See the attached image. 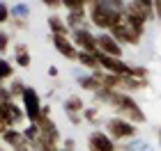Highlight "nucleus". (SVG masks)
Segmentation results:
<instances>
[{"mask_svg":"<svg viewBox=\"0 0 161 151\" xmlns=\"http://www.w3.org/2000/svg\"><path fill=\"white\" fill-rule=\"evenodd\" d=\"M124 12H127V3H120V0H87L90 23L101 32H111L115 25H120Z\"/></svg>","mask_w":161,"mask_h":151,"instance_id":"1","label":"nucleus"},{"mask_svg":"<svg viewBox=\"0 0 161 151\" xmlns=\"http://www.w3.org/2000/svg\"><path fill=\"white\" fill-rule=\"evenodd\" d=\"M94 96H97L101 103L111 105L118 117L131 121V124L141 126V124H145V121H147V117H145V112H143V108L138 105L134 98H131V94H124V92H115V89L101 87Z\"/></svg>","mask_w":161,"mask_h":151,"instance_id":"2","label":"nucleus"},{"mask_svg":"<svg viewBox=\"0 0 161 151\" xmlns=\"http://www.w3.org/2000/svg\"><path fill=\"white\" fill-rule=\"evenodd\" d=\"M106 133L115 142H129V140L138 138V126L122 117H111V119H106Z\"/></svg>","mask_w":161,"mask_h":151,"instance_id":"3","label":"nucleus"},{"mask_svg":"<svg viewBox=\"0 0 161 151\" xmlns=\"http://www.w3.org/2000/svg\"><path fill=\"white\" fill-rule=\"evenodd\" d=\"M21 108L25 110V119L30 121V124H37L44 105H42V98H39V94H37L35 87H25L23 96H21Z\"/></svg>","mask_w":161,"mask_h":151,"instance_id":"4","label":"nucleus"},{"mask_svg":"<svg viewBox=\"0 0 161 151\" xmlns=\"http://www.w3.org/2000/svg\"><path fill=\"white\" fill-rule=\"evenodd\" d=\"M71 41L78 50L83 53H99V41H97V34H94L90 28H80V30L71 32Z\"/></svg>","mask_w":161,"mask_h":151,"instance_id":"5","label":"nucleus"},{"mask_svg":"<svg viewBox=\"0 0 161 151\" xmlns=\"http://www.w3.org/2000/svg\"><path fill=\"white\" fill-rule=\"evenodd\" d=\"M127 14L141 18L143 23H150L154 21V0H134V3H127Z\"/></svg>","mask_w":161,"mask_h":151,"instance_id":"6","label":"nucleus"},{"mask_svg":"<svg viewBox=\"0 0 161 151\" xmlns=\"http://www.w3.org/2000/svg\"><path fill=\"white\" fill-rule=\"evenodd\" d=\"M0 114H3V124L7 128H16L19 124L25 121V110L16 101H12V103H7V105H0Z\"/></svg>","mask_w":161,"mask_h":151,"instance_id":"7","label":"nucleus"},{"mask_svg":"<svg viewBox=\"0 0 161 151\" xmlns=\"http://www.w3.org/2000/svg\"><path fill=\"white\" fill-rule=\"evenodd\" d=\"M99 64L104 73H113V76H129V69H131L129 62L120 60V57L104 55V53H99Z\"/></svg>","mask_w":161,"mask_h":151,"instance_id":"8","label":"nucleus"},{"mask_svg":"<svg viewBox=\"0 0 161 151\" xmlns=\"http://www.w3.org/2000/svg\"><path fill=\"white\" fill-rule=\"evenodd\" d=\"M87 149L90 151H118V144L106 131H92L87 135Z\"/></svg>","mask_w":161,"mask_h":151,"instance_id":"9","label":"nucleus"},{"mask_svg":"<svg viewBox=\"0 0 161 151\" xmlns=\"http://www.w3.org/2000/svg\"><path fill=\"white\" fill-rule=\"evenodd\" d=\"M51 41H53V48L60 53L62 57H67V60L76 62V55H78V48L74 46V41L71 37H64V34H51Z\"/></svg>","mask_w":161,"mask_h":151,"instance_id":"10","label":"nucleus"},{"mask_svg":"<svg viewBox=\"0 0 161 151\" xmlns=\"http://www.w3.org/2000/svg\"><path fill=\"white\" fill-rule=\"evenodd\" d=\"M97 41H99V53L111 55V57H120L122 60V46L118 44V39H115L111 32H99Z\"/></svg>","mask_w":161,"mask_h":151,"instance_id":"11","label":"nucleus"},{"mask_svg":"<svg viewBox=\"0 0 161 151\" xmlns=\"http://www.w3.org/2000/svg\"><path fill=\"white\" fill-rule=\"evenodd\" d=\"M111 34L115 39H118V44L122 46V44H131V46H138L141 44V37H138V34L131 30V28L124 23V18H122V23L120 25H115L113 30H111Z\"/></svg>","mask_w":161,"mask_h":151,"instance_id":"12","label":"nucleus"},{"mask_svg":"<svg viewBox=\"0 0 161 151\" xmlns=\"http://www.w3.org/2000/svg\"><path fill=\"white\" fill-rule=\"evenodd\" d=\"M3 144H7L12 151H19V149H28V140L23 138V131H19V128H5L3 133Z\"/></svg>","mask_w":161,"mask_h":151,"instance_id":"13","label":"nucleus"},{"mask_svg":"<svg viewBox=\"0 0 161 151\" xmlns=\"http://www.w3.org/2000/svg\"><path fill=\"white\" fill-rule=\"evenodd\" d=\"M76 62L80 67H85L90 73H104V71H101V64H99V53H83V50H78Z\"/></svg>","mask_w":161,"mask_h":151,"instance_id":"14","label":"nucleus"},{"mask_svg":"<svg viewBox=\"0 0 161 151\" xmlns=\"http://www.w3.org/2000/svg\"><path fill=\"white\" fill-rule=\"evenodd\" d=\"M101 76H104V73H83V76H76V83H78L85 92H94V94H97V92L104 87Z\"/></svg>","mask_w":161,"mask_h":151,"instance_id":"15","label":"nucleus"},{"mask_svg":"<svg viewBox=\"0 0 161 151\" xmlns=\"http://www.w3.org/2000/svg\"><path fill=\"white\" fill-rule=\"evenodd\" d=\"M87 9H78V12H67V16H64V23L71 32L74 30H80V28H87Z\"/></svg>","mask_w":161,"mask_h":151,"instance_id":"16","label":"nucleus"},{"mask_svg":"<svg viewBox=\"0 0 161 151\" xmlns=\"http://www.w3.org/2000/svg\"><path fill=\"white\" fill-rule=\"evenodd\" d=\"M150 80H138V78H131V76H122V89L124 94H134V92H141V89H147Z\"/></svg>","mask_w":161,"mask_h":151,"instance_id":"17","label":"nucleus"},{"mask_svg":"<svg viewBox=\"0 0 161 151\" xmlns=\"http://www.w3.org/2000/svg\"><path fill=\"white\" fill-rule=\"evenodd\" d=\"M14 62H16L21 69H28V67H30L32 57H30V50H28L25 44H16V46H14Z\"/></svg>","mask_w":161,"mask_h":151,"instance_id":"18","label":"nucleus"},{"mask_svg":"<svg viewBox=\"0 0 161 151\" xmlns=\"http://www.w3.org/2000/svg\"><path fill=\"white\" fill-rule=\"evenodd\" d=\"M48 30H51V34H64V37H69V32H71L67 28V23H64V18L58 16V14L48 16Z\"/></svg>","mask_w":161,"mask_h":151,"instance_id":"19","label":"nucleus"},{"mask_svg":"<svg viewBox=\"0 0 161 151\" xmlns=\"http://www.w3.org/2000/svg\"><path fill=\"white\" fill-rule=\"evenodd\" d=\"M62 108H64V112H67V114H83L85 103H83V98H80V96L71 94V96L64 98V105Z\"/></svg>","mask_w":161,"mask_h":151,"instance_id":"20","label":"nucleus"},{"mask_svg":"<svg viewBox=\"0 0 161 151\" xmlns=\"http://www.w3.org/2000/svg\"><path fill=\"white\" fill-rule=\"evenodd\" d=\"M9 12H12L14 21H28V16H30V5L28 3H16V5L9 7Z\"/></svg>","mask_w":161,"mask_h":151,"instance_id":"21","label":"nucleus"},{"mask_svg":"<svg viewBox=\"0 0 161 151\" xmlns=\"http://www.w3.org/2000/svg\"><path fill=\"white\" fill-rule=\"evenodd\" d=\"M124 23H127V25L131 28V30H134V32L138 34V37L143 39V34H145V28H147V23H143L141 18L131 16V14H127V12H124Z\"/></svg>","mask_w":161,"mask_h":151,"instance_id":"22","label":"nucleus"},{"mask_svg":"<svg viewBox=\"0 0 161 151\" xmlns=\"http://www.w3.org/2000/svg\"><path fill=\"white\" fill-rule=\"evenodd\" d=\"M14 78V67H12V62H7L5 57H0V83H7V80H12Z\"/></svg>","mask_w":161,"mask_h":151,"instance_id":"23","label":"nucleus"},{"mask_svg":"<svg viewBox=\"0 0 161 151\" xmlns=\"http://www.w3.org/2000/svg\"><path fill=\"white\" fill-rule=\"evenodd\" d=\"M23 138L28 140V144H35V142L39 140V126L37 124H28L23 128Z\"/></svg>","mask_w":161,"mask_h":151,"instance_id":"24","label":"nucleus"},{"mask_svg":"<svg viewBox=\"0 0 161 151\" xmlns=\"http://www.w3.org/2000/svg\"><path fill=\"white\" fill-rule=\"evenodd\" d=\"M124 151H152V147H150L145 140L134 138V140H129V144H127V149H124Z\"/></svg>","mask_w":161,"mask_h":151,"instance_id":"25","label":"nucleus"},{"mask_svg":"<svg viewBox=\"0 0 161 151\" xmlns=\"http://www.w3.org/2000/svg\"><path fill=\"white\" fill-rule=\"evenodd\" d=\"M129 76H131V78H138V80H147V78H150V71L145 69V67H141V64H131Z\"/></svg>","mask_w":161,"mask_h":151,"instance_id":"26","label":"nucleus"},{"mask_svg":"<svg viewBox=\"0 0 161 151\" xmlns=\"http://www.w3.org/2000/svg\"><path fill=\"white\" fill-rule=\"evenodd\" d=\"M7 87H9V92H12V98L16 101V98H21V96H23V92H25V87H28V85H23L21 80H12L9 85H7Z\"/></svg>","mask_w":161,"mask_h":151,"instance_id":"27","label":"nucleus"},{"mask_svg":"<svg viewBox=\"0 0 161 151\" xmlns=\"http://www.w3.org/2000/svg\"><path fill=\"white\" fill-rule=\"evenodd\" d=\"M62 7H67V12L87 9V0H62Z\"/></svg>","mask_w":161,"mask_h":151,"instance_id":"28","label":"nucleus"},{"mask_svg":"<svg viewBox=\"0 0 161 151\" xmlns=\"http://www.w3.org/2000/svg\"><path fill=\"white\" fill-rule=\"evenodd\" d=\"M9 7H12V5L0 3V25H5V23H9V21H12V12H9Z\"/></svg>","mask_w":161,"mask_h":151,"instance_id":"29","label":"nucleus"},{"mask_svg":"<svg viewBox=\"0 0 161 151\" xmlns=\"http://www.w3.org/2000/svg\"><path fill=\"white\" fill-rule=\"evenodd\" d=\"M12 92H9V87L7 85H3L0 83V105H7V103H12Z\"/></svg>","mask_w":161,"mask_h":151,"instance_id":"30","label":"nucleus"},{"mask_svg":"<svg viewBox=\"0 0 161 151\" xmlns=\"http://www.w3.org/2000/svg\"><path fill=\"white\" fill-rule=\"evenodd\" d=\"M97 114H99L97 108H85V110H83V121H87V124H94V121L99 119Z\"/></svg>","mask_w":161,"mask_h":151,"instance_id":"31","label":"nucleus"},{"mask_svg":"<svg viewBox=\"0 0 161 151\" xmlns=\"http://www.w3.org/2000/svg\"><path fill=\"white\" fill-rule=\"evenodd\" d=\"M7 50H9V34L5 30H0V57H5Z\"/></svg>","mask_w":161,"mask_h":151,"instance_id":"32","label":"nucleus"},{"mask_svg":"<svg viewBox=\"0 0 161 151\" xmlns=\"http://www.w3.org/2000/svg\"><path fill=\"white\" fill-rule=\"evenodd\" d=\"M42 5L48 7V9H58V7H62V0H44Z\"/></svg>","mask_w":161,"mask_h":151,"instance_id":"33","label":"nucleus"},{"mask_svg":"<svg viewBox=\"0 0 161 151\" xmlns=\"http://www.w3.org/2000/svg\"><path fill=\"white\" fill-rule=\"evenodd\" d=\"M67 119H69V124H71V126L83 124V114H67Z\"/></svg>","mask_w":161,"mask_h":151,"instance_id":"34","label":"nucleus"},{"mask_svg":"<svg viewBox=\"0 0 161 151\" xmlns=\"http://www.w3.org/2000/svg\"><path fill=\"white\" fill-rule=\"evenodd\" d=\"M154 16H157L159 23H161V0H154Z\"/></svg>","mask_w":161,"mask_h":151,"instance_id":"35","label":"nucleus"},{"mask_svg":"<svg viewBox=\"0 0 161 151\" xmlns=\"http://www.w3.org/2000/svg\"><path fill=\"white\" fill-rule=\"evenodd\" d=\"M12 23H14L16 30H25V28H28V21H14V18H12Z\"/></svg>","mask_w":161,"mask_h":151,"instance_id":"36","label":"nucleus"},{"mask_svg":"<svg viewBox=\"0 0 161 151\" xmlns=\"http://www.w3.org/2000/svg\"><path fill=\"white\" fill-rule=\"evenodd\" d=\"M62 149H64V151H74V140H64Z\"/></svg>","mask_w":161,"mask_h":151,"instance_id":"37","label":"nucleus"},{"mask_svg":"<svg viewBox=\"0 0 161 151\" xmlns=\"http://www.w3.org/2000/svg\"><path fill=\"white\" fill-rule=\"evenodd\" d=\"M48 76L55 78V76H58V67H48Z\"/></svg>","mask_w":161,"mask_h":151,"instance_id":"38","label":"nucleus"},{"mask_svg":"<svg viewBox=\"0 0 161 151\" xmlns=\"http://www.w3.org/2000/svg\"><path fill=\"white\" fill-rule=\"evenodd\" d=\"M3 133H5V128H0V144H3Z\"/></svg>","mask_w":161,"mask_h":151,"instance_id":"39","label":"nucleus"},{"mask_svg":"<svg viewBox=\"0 0 161 151\" xmlns=\"http://www.w3.org/2000/svg\"><path fill=\"white\" fill-rule=\"evenodd\" d=\"M19 151H32V149H30V147H28V149H19Z\"/></svg>","mask_w":161,"mask_h":151,"instance_id":"40","label":"nucleus"},{"mask_svg":"<svg viewBox=\"0 0 161 151\" xmlns=\"http://www.w3.org/2000/svg\"><path fill=\"white\" fill-rule=\"evenodd\" d=\"M159 147H161V131H159Z\"/></svg>","mask_w":161,"mask_h":151,"instance_id":"41","label":"nucleus"},{"mask_svg":"<svg viewBox=\"0 0 161 151\" xmlns=\"http://www.w3.org/2000/svg\"><path fill=\"white\" fill-rule=\"evenodd\" d=\"M0 151H7V149H3V147H0Z\"/></svg>","mask_w":161,"mask_h":151,"instance_id":"42","label":"nucleus"}]
</instances>
